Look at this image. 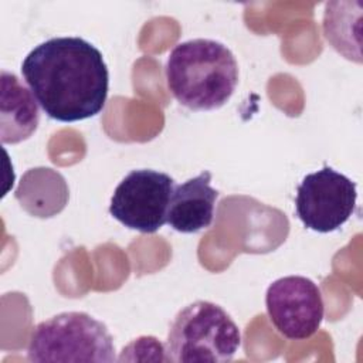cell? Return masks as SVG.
Here are the masks:
<instances>
[{"label": "cell", "instance_id": "cell-2", "mask_svg": "<svg viewBox=\"0 0 363 363\" xmlns=\"http://www.w3.org/2000/svg\"><path fill=\"white\" fill-rule=\"evenodd\" d=\"M174 99L190 111H213L225 105L238 84V62L220 41L194 38L177 44L164 65Z\"/></svg>", "mask_w": 363, "mask_h": 363}, {"label": "cell", "instance_id": "cell-4", "mask_svg": "<svg viewBox=\"0 0 363 363\" xmlns=\"http://www.w3.org/2000/svg\"><path fill=\"white\" fill-rule=\"evenodd\" d=\"M30 362L113 363V337L105 323L86 312H62L40 322L27 346Z\"/></svg>", "mask_w": 363, "mask_h": 363}, {"label": "cell", "instance_id": "cell-3", "mask_svg": "<svg viewBox=\"0 0 363 363\" xmlns=\"http://www.w3.org/2000/svg\"><path fill=\"white\" fill-rule=\"evenodd\" d=\"M241 345V333L233 318L217 303L196 301L174 316L164 345L167 362H231Z\"/></svg>", "mask_w": 363, "mask_h": 363}, {"label": "cell", "instance_id": "cell-5", "mask_svg": "<svg viewBox=\"0 0 363 363\" xmlns=\"http://www.w3.org/2000/svg\"><path fill=\"white\" fill-rule=\"evenodd\" d=\"M174 186L167 173L152 169L132 170L116 186L109 214L130 230L156 233L166 224Z\"/></svg>", "mask_w": 363, "mask_h": 363}, {"label": "cell", "instance_id": "cell-9", "mask_svg": "<svg viewBox=\"0 0 363 363\" xmlns=\"http://www.w3.org/2000/svg\"><path fill=\"white\" fill-rule=\"evenodd\" d=\"M0 79V139L1 143H20L38 128V102L16 74L1 69Z\"/></svg>", "mask_w": 363, "mask_h": 363}, {"label": "cell", "instance_id": "cell-8", "mask_svg": "<svg viewBox=\"0 0 363 363\" xmlns=\"http://www.w3.org/2000/svg\"><path fill=\"white\" fill-rule=\"evenodd\" d=\"M218 191L211 187V173L203 170L174 186L166 223L177 233L191 234L211 225Z\"/></svg>", "mask_w": 363, "mask_h": 363}, {"label": "cell", "instance_id": "cell-6", "mask_svg": "<svg viewBox=\"0 0 363 363\" xmlns=\"http://www.w3.org/2000/svg\"><path fill=\"white\" fill-rule=\"evenodd\" d=\"M356 183L329 166L309 173L296 189L295 210L302 224L316 233L339 230L354 213Z\"/></svg>", "mask_w": 363, "mask_h": 363}, {"label": "cell", "instance_id": "cell-1", "mask_svg": "<svg viewBox=\"0 0 363 363\" xmlns=\"http://www.w3.org/2000/svg\"><path fill=\"white\" fill-rule=\"evenodd\" d=\"M21 75L54 121L78 122L105 108L106 62L102 52L81 37H54L35 45L21 62Z\"/></svg>", "mask_w": 363, "mask_h": 363}, {"label": "cell", "instance_id": "cell-10", "mask_svg": "<svg viewBox=\"0 0 363 363\" xmlns=\"http://www.w3.org/2000/svg\"><path fill=\"white\" fill-rule=\"evenodd\" d=\"M357 1H328L323 13V35L346 60L362 64L360 21L362 4Z\"/></svg>", "mask_w": 363, "mask_h": 363}, {"label": "cell", "instance_id": "cell-7", "mask_svg": "<svg viewBox=\"0 0 363 363\" xmlns=\"http://www.w3.org/2000/svg\"><path fill=\"white\" fill-rule=\"evenodd\" d=\"M265 306L271 323L289 340L313 336L325 315L319 286L301 275H288L274 281L267 289Z\"/></svg>", "mask_w": 363, "mask_h": 363}]
</instances>
